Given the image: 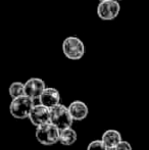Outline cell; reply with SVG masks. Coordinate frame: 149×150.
Segmentation results:
<instances>
[{
  "label": "cell",
  "instance_id": "cell-1",
  "mask_svg": "<svg viewBox=\"0 0 149 150\" xmlns=\"http://www.w3.org/2000/svg\"><path fill=\"white\" fill-rule=\"evenodd\" d=\"M35 100L27 95L12 99L9 105L10 115L16 120L29 119L33 108L35 107Z\"/></svg>",
  "mask_w": 149,
  "mask_h": 150
},
{
  "label": "cell",
  "instance_id": "cell-2",
  "mask_svg": "<svg viewBox=\"0 0 149 150\" xmlns=\"http://www.w3.org/2000/svg\"><path fill=\"white\" fill-rule=\"evenodd\" d=\"M36 139L42 145L45 146H51L59 142L60 130L52 125L51 122L42 125V126L36 128Z\"/></svg>",
  "mask_w": 149,
  "mask_h": 150
},
{
  "label": "cell",
  "instance_id": "cell-3",
  "mask_svg": "<svg viewBox=\"0 0 149 150\" xmlns=\"http://www.w3.org/2000/svg\"><path fill=\"white\" fill-rule=\"evenodd\" d=\"M62 52L71 60H79L85 54V45L77 36L66 37L62 42Z\"/></svg>",
  "mask_w": 149,
  "mask_h": 150
},
{
  "label": "cell",
  "instance_id": "cell-4",
  "mask_svg": "<svg viewBox=\"0 0 149 150\" xmlns=\"http://www.w3.org/2000/svg\"><path fill=\"white\" fill-rule=\"evenodd\" d=\"M50 122L61 131L72 128L74 119L68 110V107L64 104H59L50 109Z\"/></svg>",
  "mask_w": 149,
  "mask_h": 150
},
{
  "label": "cell",
  "instance_id": "cell-5",
  "mask_svg": "<svg viewBox=\"0 0 149 150\" xmlns=\"http://www.w3.org/2000/svg\"><path fill=\"white\" fill-rule=\"evenodd\" d=\"M121 11V5L117 0H107L99 2L97 6V14L103 21H112L117 18Z\"/></svg>",
  "mask_w": 149,
  "mask_h": 150
},
{
  "label": "cell",
  "instance_id": "cell-6",
  "mask_svg": "<svg viewBox=\"0 0 149 150\" xmlns=\"http://www.w3.org/2000/svg\"><path fill=\"white\" fill-rule=\"evenodd\" d=\"M46 84L40 78H31L25 83V93L27 96L36 100H39L40 96L46 89Z\"/></svg>",
  "mask_w": 149,
  "mask_h": 150
},
{
  "label": "cell",
  "instance_id": "cell-7",
  "mask_svg": "<svg viewBox=\"0 0 149 150\" xmlns=\"http://www.w3.org/2000/svg\"><path fill=\"white\" fill-rule=\"evenodd\" d=\"M31 124L36 128L50 122V109L42 104H36L29 117Z\"/></svg>",
  "mask_w": 149,
  "mask_h": 150
},
{
  "label": "cell",
  "instance_id": "cell-8",
  "mask_svg": "<svg viewBox=\"0 0 149 150\" xmlns=\"http://www.w3.org/2000/svg\"><path fill=\"white\" fill-rule=\"evenodd\" d=\"M60 93L59 91L55 88H46L45 91L42 93V95L39 98V103L47 108L51 109L53 107L57 106V105L61 104L60 103Z\"/></svg>",
  "mask_w": 149,
  "mask_h": 150
},
{
  "label": "cell",
  "instance_id": "cell-9",
  "mask_svg": "<svg viewBox=\"0 0 149 150\" xmlns=\"http://www.w3.org/2000/svg\"><path fill=\"white\" fill-rule=\"evenodd\" d=\"M68 107L73 119H74V120H77V122L85 120L89 115V108H88L87 104L81 100L73 101V102L70 103Z\"/></svg>",
  "mask_w": 149,
  "mask_h": 150
},
{
  "label": "cell",
  "instance_id": "cell-10",
  "mask_svg": "<svg viewBox=\"0 0 149 150\" xmlns=\"http://www.w3.org/2000/svg\"><path fill=\"white\" fill-rule=\"evenodd\" d=\"M101 140L107 148H115L123 141V137H121L119 131L114 130V129H109L103 133Z\"/></svg>",
  "mask_w": 149,
  "mask_h": 150
},
{
  "label": "cell",
  "instance_id": "cell-11",
  "mask_svg": "<svg viewBox=\"0 0 149 150\" xmlns=\"http://www.w3.org/2000/svg\"><path fill=\"white\" fill-rule=\"evenodd\" d=\"M78 140V134L77 131L73 128H68L64 130L60 131V137H59V143L64 146H71L75 144Z\"/></svg>",
  "mask_w": 149,
  "mask_h": 150
},
{
  "label": "cell",
  "instance_id": "cell-12",
  "mask_svg": "<svg viewBox=\"0 0 149 150\" xmlns=\"http://www.w3.org/2000/svg\"><path fill=\"white\" fill-rule=\"evenodd\" d=\"M9 95L11 96L12 99L18 98V97L26 95V93H25V84L22 83V82H13L9 86Z\"/></svg>",
  "mask_w": 149,
  "mask_h": 150
},
{
  "label": "cell",
  "instance_id": "cell-13",
  "mask_svg": "<svg viewBox=\"0 0 149 150\" xmlns=\"http://www.w3.org/2000/svg\"><path fill=\"white\" fill-rule=\"evenodd\" d=\"M87 150H107V147L104 145L102 140H93L87 146Z\"/></svg>",
  "mask_w": 149,
  "mask_h": 150
},
{
  "label": "cell",
  "instance_id": "cell-14",
  "mask_svg": "<svg viewBox=\"0 0 149 150\" xmlns=\"http://www.w3.org/2000/svg\"><path fill=\"white\" fill-rule=\"evenodd\" d=\"M115 150H133V147L130 144L128 141H121L117 147H115Z\"/></svg>",
  "mask_w": 149,
  "mask_h": 150
},
{
  "label": "cell",
  "instance_id": "cell-15",
  "mask_svg": "<svg viewBox=\"0 0 149 150\" xmlns=\"http://www.w3.org/2000/svg\"><path fill=\"white\" fill-rule=\"evenodd\" d=\"M99 2H103V1H107V0H98Z\"/></svg>",
  "mask_w": 149,
  "mask_h": 150
},
{
  "label": "cell",
  "instance_id": "cell-16",
  "mask_svg": "<svg viewBox=\"0 0 149 150\" xmlns=\"http://www.w3.org/2000/svg\"><path fill=\"white\" fill-rule=\"evenodd\" d=\"M107 150H115V148H107Z\"/></svg>",
  "mask_w": 149,
  "mask_h": 150
},
{
  "label": "cell",
  "instance_id": "cell-17",
  "mask_svg": "<svg viewBox=\"0 0 149 150\" xmlns=\"http://www.w3.org/2000/svg\"><path fill=\"white\" fill-rule=\"evenodd\" d=\"M117 1H119V0H117Z\"/></svg>",
  "mask_w": 149,
  "mask_h": 150
}]
</instances>
